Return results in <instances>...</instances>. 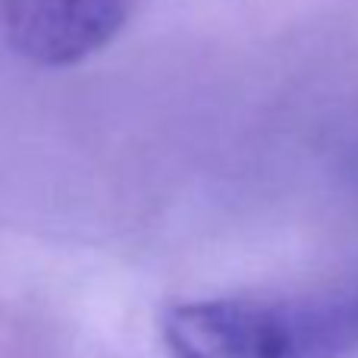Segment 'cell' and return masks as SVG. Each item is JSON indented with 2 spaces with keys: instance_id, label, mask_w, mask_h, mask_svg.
Here are the masks:
<instances>
[{
  "instance_id": "obj_2",
  "label": "cell",
  "mask_w": 358,
  "mask_h": 358,
  "mask_svg": "<svg viewBox=\"0 0 358 358\" xmlns=\"http://www.w3.org/2000/svg\"><path fill=\"white\" fill-rule=\"evenodd\" d=\"M129 0H0L13 50L35 66L88 60L123 29Z\"/></svg>"
},
{
  "instance_id": "obj_1",
  "label": "cell",
  "mask_w": 358,
  "mask_h": 358,
  "mask_svg": "<svg viewBox=\"0 0 358 358\" xmlns=\"http://www.w3.org/2000/svg\"><path fill=\"white\" fill-rule=\"evenodd\" d=\"M161 336L173 358H352L358 283L179 302Z\"/></svg>"
}]
</instances>
